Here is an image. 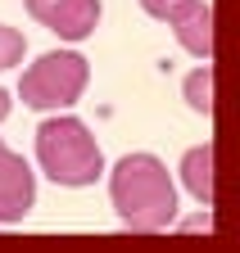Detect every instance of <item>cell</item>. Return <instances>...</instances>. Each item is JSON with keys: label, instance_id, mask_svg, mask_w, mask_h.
Here are the masks:
<instances>
[{"label": "cell", "instance_id": "6", "mask_svg": "<svg viewBox=\"0 0 240 253\" xmlns=\"http://www.w3.org/2000/svg\"><path fill=\"white\" fill-rule=\"evenodd\" d=\"M163 23L177 32V45L186 54L213 59V5H208V0H182V5L168 9Z\"/></svg>", "mask_w": 240, "mask_h": 253}, {"label": "cell", "instance_id": "3", "mask_svg": "<svg viewBox=\"0 0 240 253\" xmlns=\"http://www.w3.org/2000/svg\"><path fill=\"white\" fill-rule=\"evenodd\" d=\"M86 82H91V63L77 50H46L32 59V68L18 77V100L37 113H59L82 100Z\"/></svg>", "mask_w": 240, "mask_h": 253}, {"label": "cell", "instance_id": "5", "mask_svg": "<svg viewBox=\"0 0 240 253\" xmlns=\"http://www.w3.org/2000/svg\"><path fill=\"white\" fill-rule=\"evenodd\" d=\"M37 204V172L23 154L5 149L0 154V226L23 221Z\"/></svg>", "mask_w": 240, "mask_h": 253}, {"label": "cell", "instance_id": "2", "mask_svg": "<svg viewBox=\"0 0 240 253\" xmlns=\"http://www.w3.org/2000/svg\"><path fill=\"white\" fill-rule=\"evenodd\" d=\"M37 163L41 172L64 185V190H86L104 176V149L96 140V131L73 113H50L37 126Z\"/></svg>", "mask_w": 240, "mask_h": 253}, {"label": "cell", "instance_id": "9", "mask_svg": "<svg viewBox=\"0 0 240 253\" xmlns=\"http://www.w3.org/2000/svg\"><path fill=\"white\" fill-rule=\"evenodd\" d=\"M23 54H27V37H23L18 27L0 23V73H5V68H18Z\"/></svg>", "mask_w": 240, "mask_h": 253}, {"label": "cell", "instance_id": "12", "mask_svg": "<svg viewBox=\"0 0 240 253\" xmlns=\"http://www.w3.org/2000/svg\"><path fill=\"white\" fill-rule=\"evenodd\" d=\"M0 154H5V140H0Z\"/></svg>", "mask_w": 240, "mask_h": 253}, {"label": "cell", "instance_id": "7", "mask_svg": "<svg viewBox=\"0 0 240 253\" xmlns=\"http://www.w3.org/2000/svg\"><path fill=\"white\" fill-rule=\"evenodd\" d=\"M177 176H182V185L191 190V195H195L204 208H213L218 190H213V145H208V140L182 154V168H177Z\"/></svg>", "mask_w": 240, "mask_h": 253}, {"label": "cell", "instance_id": "11", "mask_svg": "<svg viewBox=\"0 0 240 253\" xmlns=\"http://www.w3.org/2000/svg\"><path fill=\"white\" fill-rule=\"evenodd\" d=\"M9 109H14V104H9V90H5V86H0V122H5V118H9Z\"/></svg>", "mask_w": 240, "mask_h": 253}, {"label": "cell", "instance_id": "4", "mask_svg": "<svg viewBox=\"0 0 240 253\" xmlns=\"http://www.w3.org/2000/svg\"><path fill=\"white\" fill-rule=\"evenodd\" d=\"M23 9H27L32 23L50 27L54 37H64V41L96 37V27L104 18V5H100V0H23Z\"/></svg>", "mask_w": 240, "mask_h": 253}, {"label": "cell", "instance_id": "8", "mask_svg": "<svg viewBox=\"0 0 240 253\" xmlns=\"http://www.w3.org/2000/svg\"><path fill=\"white\" fill-rule=\"evenodd\" d=\"M182 95H186L191 113H199V118H213V68H208V59H199V68H191V73H186Z\"/></svg>", "mask_w": 240, "mask_h": 253}, {"label": "cell", "instance_id": "10", "mask_svg": "<svg viewBox=\"0 0 240 253\" xmlns=\"http://www.w3.org/2000/svg\"><path fill=\"white\" fill-rule=\"evenodd\" d=\"M136 5H141L149 18H168V9H172V5H182V0H136Z\"/></svg>", "mask_w": 240, "mask_h": 253}, {"label": "cell", "instance_id": "1", "mask_svg": "<svg viewBox=\"0 0 240 253\" xmlns=\"http://www.w3.org/2000/svg\"><path fill=\"white\" fill-rule=\"evenodd\" d=\"M109 204L127 231L159 235L177 221V185L154 154H127L109 172Z\"/></svg>", "mask_w": 240, "mask_h": 253}]
</instances>
